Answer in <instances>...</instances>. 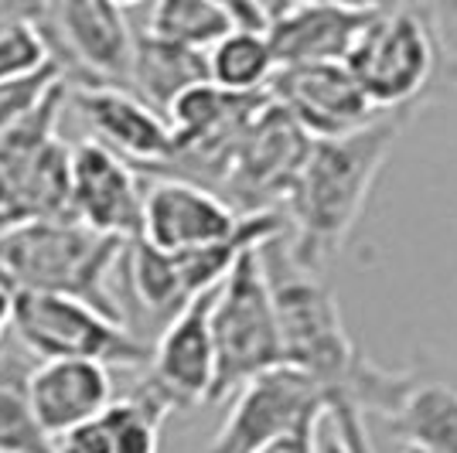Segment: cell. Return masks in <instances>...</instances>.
<instances>
[{
    "instance_id": "6da1fadb",
    "label": "cell",
    "mask_w": 457,
    "mask_h": 453,
    "mask_svg": "<svg viewBox=\"0 0 457 453\" xmlns=\"http://www.w3.org/2000/svg\"><path fill=\"white\" fill-rule=\"evenodd\" d=\"M410 119L413 113L406 110H386L362 130L311 140L280 208L287 249L297 263L321 276L328 273L362 218L369 191Z\"/></svg>"
},
{
    "instance_id": "7a4b0ae2",
    "label": "cell",
    "mask_w": 457,
    "mask_h": 453,
    "mask_svg": "<svg viewBox=\"0 0 457 453\" xmlns=\"http://www.w3.org/2000/svg\"><path fill=\"white\" fill-rule=\"evenodd\" d=\"M376 110L417 113L457 86V55L434 0H396L376 7L345 55Z\"/></svg>"
},
{
    "instance_id": "3957f363",
    "label": "cell",
    "mask_w": 457,
    "mask_h": 453,
    "mask_svg": "<svg viewBox=\"0 0 457 453\" xmlns=\"http://www.w3.org/2000/svg\"><path fill=\"white\" fill-rule=\"evenodd\" d=\"M256 249H260L273 310H277L284 365L304 372L307 378H314L321 385L331 399L328 409L355 406L348 389H352L355 368L362 361V351L352 344L348 331H345L335 293L328 290L321 273L307 269L290 256L284 228L263 239Z\"/></svg>"
},
{
    "instance_id": "277c9868",
    "label": "cell",
    "mask_w": 457,
    "mask_h": 453,
    "mask_svg": "<svg viewBox=\"0 0 457 453\" xmlns=\"http://www.w3.org/2000/svg\"><path fill=\"white\" fill-rule=\"evenodd\" d=\"M127 239L103 235L72 215L31 218L0 232V273L18 290L69 293L127 324L110 276L120 269Z\"/></svg>"
},
{
    "instance_id": "5b68a950",
    "label": "cell",
    "mask_w": 457,
    "mask_h": 453,
    "mask_svg": "<svg viewBox=\"0 0 457 453\" xmlns=\"http://www.w3.org/2000/svg\"><path fill=\"white\" fill-rule=\"evenodd\" d=\"M352 402L376 416L403 453H457V372L430 358L389 372L372 358L359 361Z\"/></svg>"
},
{
    "instance_id": "8992f818",
    "label": "cell",
    "mask_w": 457,
    "mask_h": 453,
    "mask_svg": "<svg viewBox=\"0 0 457 453\" xmlns=\"http://www.w3.org/2000/svg\"><path fill=\"white\" fill-rule=\"evenodd\" d=\"M209 324L215 344V382L209 402H222L253 375L284 365L277 310L256 246L239 252L226 280L215 286Z\"/></svg>"
},
{
    "instance_id": "52a82bcc",
    "label": "cell",
    "mask_w": 457,
    "mask_h": 453,
    "mask_svg": "<svg viewBox=\"0 0 457 453\" xmlns=\"http://www.w3.org/2000/svg\"><path fill=\"white\" fill-rule=\"evenodd\" d=\"M11 334L35 358H86L106 368H147L151 361L147 341L69 293L14 290Z\"/></svg>"
},
{
    "instance_id": "ba28073f",
    "label": "cell",
    "mask_w": 457,
    "mask_h": 453,
    "mask_svg": "<svg viewBox=\"0 0 457 453\" xmlns=\"http://www.w3.org/2000/svg\"><path fill=\"white\" fill-rule=\"evenodd\" d=\"M307 147L311 136L267 93L239 133L232 164L222 181V198L239 215L280 211L287 191L304 164Z\"/></svg>"
},
{
    "instance_id": "9c48e42d",
    "label": "cell",
    "mask_w": 457,
    "mask_h": 453,
    "mask_svg": "<svg viewBox=\"0 0 457 453\" xmlns=\"http://www.w3.org/2000/svg\"><path fill=\"white\" fill-rule=\"evenodd\" d=\"M331 399L304 372L277 365L232 392L228 416L209 443V453H253L267 440L321 419Z\"/></svg>"
},
{
    "instance_id": "30bf717a",
    "label": "cell",
    "mask_w": 457,
    "mask_h": 453,
    "mask_svg": "<svg viewBox=\"0 0 457 453\" xmlns=\"http://www.w3.org/2000/svg\"><path fill=\"white\" fill-rule=\"evenodd\" d=\"M62 72H79L89 86L130 89L137 35L116 0H48Z\"/></svg>"
},
{
    "instance_id": "8fae6325",
    "label": "cell",
    "mask_w": 457,
    "mask_h": 453,
    "mask_svg": "<svg viewBox=\"0 0 457 453\" xmlns=\"http://www.w3.org/2000/svg\"><path fill=\"white\" fill-rule=\"evenodd\" d=\"M267 93L294 116V123L311 140H328L342 133L362 130L379 113L365 95L359 78L345 62H304L280 65L270 78Z\"/></svg>"
},
{
    "instance_id": "7c38bea8",
    "label": "cell",
    "mask_w": 457,
    "mask_h": 453,
    "mask_svg": "<svg viewBox=\"0 0 457 453\" xmlns=\"http://www.w3.org/2000/svg\"><path fill=\"white\" fill-rule=\"evenodd\" d=\"M69 215L116 239H140L144 174L99 140L69 151Z\"/></svg>"
},
{
    "instance_id": "4fadbf2b",
    "label": "cell",
    "mask_w": 457,
    "mask_h": 453,
    "mask_svg": "<svg viewBox=\"0 0 457 453\" xmlns=\"http://www.w3.org/2000/svg\"><path fill=\"white\" fill-rule=\"evenodd\" d=\"M243 215L222 194L185 177L151 174L144 181L140 239L164 252H188L236 235Z\"/></svg>"
},
{
    "instance_id": "5bb4252c",
    "label": "cell",
    "mask_w": 457,
    "mask_h": 453,
    "mask_svg": "<svg viewBox=\"0 0 457 453\" xmlns=\"http://www.w3.org/2000/svg\"><path fill=\"white\" fill-rule=\"evenodd\" d=\"M212 297H215V286L185 303L151 344L144 382L174 413L209 402L212 396V382H215V344H212L209 324Z\"/></svg>"
},
{
    "instance_id": "9a60e30c",
    "label": "cell",
    "mask_w": 457,
    "mask_h": 453,
    "mask_svg": "<svg viewBox=\"0 0 457 453\" xmlns=\"http://www.w3.org/2000/svg\"><path fill=\"white\" fill-rule=\"evenodd\" d=\"M65 99L89 123L93 140L120 153L123 161H130L140 174L168 164V157L174 153V133L168 116L147 106L134 89L82 82L76 89H69Z\"/></svg>"
},
{
    "instance_id": "2e32d148",
    "label": "cell",
    "mask_w": 457,
    "mask_h": 453,
    "mask_svg": "<svg viewBox=\"0 0 457 453\" xmlns=\"http://www.w3.org/2000/svg\"><path fill=\"white\" fill-rule=\"evenodd\" d=\"M28 396L41 430L58 440L113 402V378L99 361L41 358L28 378Z\"/></svg>"
},
{
    "instance_id": "e0dca14e",
    "label": "cell",
    "mask_w": 457,
    "mask_h": 453,
    "mask_svg": "<svg viewBox=\"0 0 457 453\" xmlns=\"http://www.w3.org/2000/svg\"><path fill=\"white\" fill-rule=\"evenodd\" d=\"M369 14L372 11L342 7L331 0H304L273 14L263 31L277 58V69L304 62H345Z\"/></svg>"
},
{
    "instance_id": "ac0fdd59",
    "label": "cell",
    "mask_w": 457,
    "mask_h": 453,
    "mask_svg": "<svg viewBox=\"0 0 457 453\" xmlns=\"http://www.w3.org/2000/svg\"><path fill=\"white\" fill-rule=\"evenodd\" d=\"M174 409L140 382L130 396L113 399L103 413L55 440V453H157L161 426Z\"/></svg>"
},
{
    "instance_id": "d6986e66",
    "label": "cell",
    "mask_w": 457,
    "mask_h": 453,
    "mask_svg": "<svg viewBox=\"0 0 457 453\" xmlns=\"http://www.w3.org/2000/svg\"><path fill=\"white\" fill-rule=\"evenodd\" d=\"M209 82V65H205V52L198 48H185L174 41L154 38V35H137L134 45V65H130V89H134L147 106L157 113H168L178 95Z\"/></svg>"
},
{
    "instance_id": "ffe728a7",
    "label": "cell",
    "mask_w": 457,
    "mask_h": 453,
    "mask_svg": "<svg viewBox=\"0 0 457 453\" xmlns=\"http://www.w3.org/2000/svg\"><path fill=\"white\" fill-rule=\"evenodd\" d=\"M31 368L21 344L0 341V453H55V440L41 430L31 409Z\"/></svg>"
},
{
    "instance_id": "44dd1931",
    "label": "cell",
    "mask_w": 457,
    "mask_h": 453,
    "mask_svg": "<svg viewBox=\"0 0 457 453\" xmlns=\"http://www.w3.org/2000/svg\"><path fill=\"white\" fill-rule=\"evenodd\" d=\"M209 82L226 93H263L277 72V58L263 28L236 24L205 52Z\"/></svg>"
},
{
    "instance_id": "7402d4cb",
    "label": "cell",
    "mask_w": 457,
    "mask_h": 453,
    "mask_svg": "<svg viewBox=\"0 0 457 453\" xmlns=\"http://www.w3.org/2000/svg\"><path fill=\"white\" fill-rule=\"evenodd\" d=\"M232 28L236 18L219 0H154L147 21V35L198 52H209Z\"/></svg>"
},
{
    "instance_id": "603a6c76",
    "label": "cell",
    "mask_w": 457,
    "mask_h": 453,
    "mask_svg": "<svg viewBox=\"0 0 457 453\" xmlns=\"http://www.w3.org/2000/svg\"><path fill=\"white\" fill-rule=\"evenodd\" d=\"M52 38L41 31V24H14L0 31V82H18V78L38 76L48 65H55Z\"/></svg>"
},
{
    "instance_id": "cb8c5ba5",
    "label": "cell",
    "mask_w": 457,
    "mask_h": 453,
    "mask_svg": "<svg viewBox=\"0 0 457 453\" xmlns=\"http://www.w3.org/2000/svg\"><path fill=\"white\" fill-rule=\"evenodd\" d=\"M58 78H65V72L55 62V65H48L38 76L18 78V82H0V136L7 130H14L21 119L48 95V89L55 86Z\"/></svg>"
},
{
    "instance_id": "d4e9b609",
    "label": "cell",
    "mask_w": 457,
    "mask_h": 453,
    "mask_svg": "<svg viewBox=\"0 0 457 453\" xmlns=\"http://www.w3.org/2000/svg\"><path fill=\"white\" fill-rule=\"evenodd\" d=\"M318 453H376L365 433V416L355 406H335L321 416Z\"/></svg>"
},
{
    "instance_id": "484cf974",
    "label": "cell",
    "mask_w": 457,
    "mask_h": 453,
    "mask_svg": "<svg viewBox=\"0 0 457 453\" xmlns=\"http://www.w3.org/2000/svg\"><path fill=\"white\" fill-rule=\"evenodd\" d=\"M318 426H321V419L304 423L297 430H287V433L267 440L263 447H256L253 453H318Z\"/></svg>"
},
{
    "instance_id": "4316f807",
    "label": "cell",
    "mask_w": 457,
    "mask_h": 453,
    "mask_svg": "<svg viewBox=\"0 0 457 453\" xmlns=\"http://www.w3.org/2000/svg\"><path fill=\"white\" fill-rule=\"evenodd\" d=\"M45 7H48V0H0V31L14 28V24H28V21L41 24Z\"/></svg>"
},
{
    "instance_id": "83f0119b",
    "label": "cell",
    "mask_w": 457,
    "mask_h": 453,
    "mask_svg": "<svg viewBox=\"0 0 457 453\" xmlns=\"http://www.w3.org/2000/svg\"><path fill=\"white\" fill-rule=\"evenodd\" d=\"M14 290H18V286L0 273V341L7 338V331H11V303H14Z\"/></svg>"
},
{
    "instance_id": "f1b7e54d",
    "label": "cell",
    "mask_w": 457,
    "mask_h": 453,
    "mask_svg": "<svg viewBox=\"0 0 457 453\" xmlns=\"http://www.w3.org/2000/svg\"><path fill=\"white\" fill-rule=\"evenodd\" d=\"M120 7H137V4H147V0H116Z\"/></svg>"
},
{
    "instance_id": "f546056e",
    "label": "cell",
    "mask_w": 457,
    "mask_h": 453,
    "mask_svg": "<svg viewBox=\"0 0 457 453\" xmlns=\"http://www.w3.org/2000/svg\"><path fill=\"white\" fill-rule=\"evenodd\" d=\"M0 211H4V188H0Z\"/></svg>"
},
{
    "instance_id": "4dcf8cb0",
    "label": "cell",
    "mask_w": 457,
    "mask_h": 453,
    "mask_svg": "<svg viewBox=\"0 0 457 453\" xmlns=\"http://www.w3.org/2000/svg\"><path fill=\"white\" fill-rule=\"evenodd\" d=\"M256 4H260V0H256Z\"/></svg>"
}]
</instances>
